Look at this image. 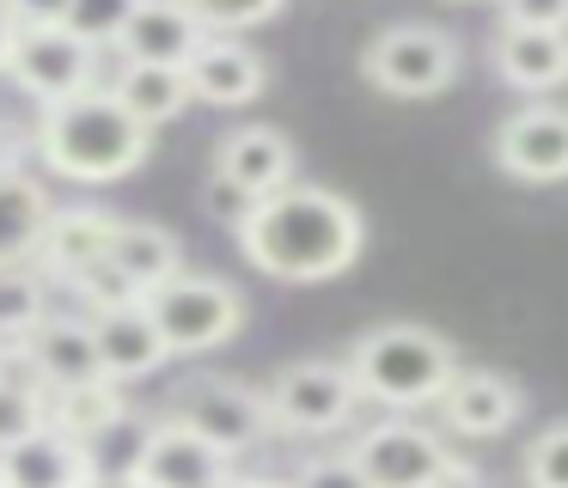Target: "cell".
<instances>
[{
  "mask_svg": "<svg viewBox=\"0 0 568 488\" xmlns=\"http://www.w3.org/2000/svg\"><path fill=\"white\" fill-rule=\"evenodd\" d=\"M239 244H245L251 268H263L270 281L312 287V281H336L355 268L361 244H367V220L348 195L324 190V183H287L257 202Z\"/></svg>",
  "mask_w": 568,
  "mask_h": 488,
  "instance_id": "1",
  "label": "cell"
},
{
  "mask_svg": "<svg viewBox=\"0 0 568 488\" xmlns=\"http://www.w3.org/2000/svg\"><path fill=\"white\" fill-rule=\"evenodd\" d=\"M31 134H38V159L50 165V177H68V183H116L153 146V134L116 104L111 85H92L68 104L38 110Z\"/></svg>",
  "mask_w": 568,
  "mask_h": 488,
  "instance_id": "2",
  "label": "cell"
},
{
  "mask_svg": "<svg viewBox=\"0 0 568 488\" xmlns=\"http://www.w3.org/2000/svg\"><path fill=\"white\" fill-rule=\"evenodd\" d=\"M348 373H355L367 403H379L392 415H416V409H440L446 385L458 378V354L428 324H373L348 348Z\"/></svg>",
  "mask_w": 568,
  "mask_h": 488,
  "instance_id": "3",
  "label": "cell"
},
{
  "mask_svg": "<svg viewBox=\"0 0 568 488\" xmlns=\"http://www.w3.org/2000/svg\"><path fill=\"white\" fill-rule=\"evenodd\" d=\"M355 464L373 476V488H477L483 476L465 458H453L446 427H428L416 415H385L348 439Z\"/></svg>",
  "mask_w": 568,
  "mask_h": 488,
  "instance_id": "4",
  "label": "cell"
},
{
  "mask_svg": "<svg viewBox=\"0 0 568 488\" xmlns=\"http://www.w3.org/2000/svg\"><path fill=\"white\" fill-rule=\"evenodd\" d=\"M148 312L160 324L165 348L172 354H209V348H226V342L245 329V293L221 275H178L165 287L148 293Z\"/></svg>",
  "mask_w": 568,
  "mask_h": 488,
  "instance_id": "5",
  "label": "cell"
},
{
  "mask_svg": "<svg viewBox=\"0 0 568 488\" xmlns=\"http://www.w3.org/2000/svg\"><path fill=\"white\" fill-rule=\"evenodd\" d=\"M263 397H270V415L282 434H300V439H324V434H343L348 421H355V409L367 397H361L355 373H348V360H287L282 373L263 385Z\"/></svg>",
  "mask_w": 568,
  "mask_h": 488,
  "instance_id": "6",
  "label": "cell"
},
{
  "mask_svg": "<svg viewBox=\"0 0 568 488\" xmlns=\"http://www.w3.org/2000/svg\"><path fill=\"white\" fill-rule=\"evenodd\" d=\"M361 73L379 85L385 98H434L458 80V37L440 24H385L367 49H361Z\"/></svg>",
  "mask_w": 568,
  "mask_h": 488,
  "instance_id": "7",
  "label": "cell"
},
{
  "mask_svg": "<svg viewBox=\"0 0 568 488\" xmlns=\"http://www.w3.org/2000/svg\"><path fill=\"white\" fill-rule=\"evenodd\" d=\"M172 415L184 427H196L209 446H221L226 458H245V451H257L263 439L275 434V415H270V397L251 385H239V378H190L184 390H178Z\"/></svg>",
  "mask_w": 568,
  "mask_h": 488,
  "instance_id": "8",
  "label": "cell"
},
{
  "mask_svg": "<svg viewBox=\"0 0 568 488\" xmlns=\"http://www.w3.org/2000/svg\"><path fill=\"white\" fill-rule=\"evenodd\" d=\"M7 80H13L38 110L68 104V98L104 85L99 80V49H92L87 37H74L68 24H43V31L19 37V55H13V73H7Z\"/></svg>",
  "mask_w": 568,
  "mask_h": 488,
  "instance_id": "9",
  "label": "cell"
},
{
  "mask_svg": "<svg viewBox=\"0 0 568 488\" xmlns=\"http://www.w3.org/2000/svg\"><path fill=\"white\" fill-rule=\"evenodd\" d=\"M233 482V458L221 446L184 427L178 415H160L148 427V446H141L135 470L123 488H226Z\"/></svg>",
  "mask_w": 568,
  "mask_h": 488,
  "instance_id": "10",
  "label": "cell"
},
{
  "mask_svg": "<svg viewBox=\"0 0 568 488\" xmlns=\"http://www.w3.org/2000/svg\"><path fill=\"white\" fill-rule=\"evenodd\" d=\"M495 165L519 183H562L568 177V104L531 98L507 110L495 129Z\"/></svg>",
  "mask_w": 568,
  "mask_h": 488,
  "instance_id": "11",
  "label": "cell"
},
{
  "mask_svg": "<svg viewBox=\"0 0 568 488\" xmlns=\"http://www.w3.org/2000/svg\"><path fill=\"white\" fill-rule=\"evenodd\" d=\"M99 451L62 427H38L31 439L0 451V488H99Z\"/></svg>",
  "mask_w": 568,
  "mask_h": 488,
  "instance_id": "12",
  "label": "cell"
},
{
  "mask_svg": "<svg viewBox=\"0 0 568 488\" xmlns=\"http://www.w3.org/2000/svg\"><path fill=\"white\" fill-rule=\"evenodd\" d=\"M116 232H123V220H116L111 207H99V202H68V207H55L50 232H43V251H38V268H43L50 281H62V287H74L87 268L111 263Z\"/></svg>",
  "mask_w": 568,
  "mask_h": 488,
  "instance_id": "13",
  "label": "cell"
},
{
  "mask_svg": "<svg viewBox=\"0 0 568 488\" xmlns=\"http://www.w3.org/2000/svg\"><path fill=\"white\" fill-rule=\"evenodd\" d=\"M526 415V390L489 366H458V378L440 397V427L458 439H495Z\"/></svg>",
  "mask_w": 568,
  "mask_h": 488,
  "instance_id": "14",
  "label": "cell"
},
{
  "mask_svg": "<svg viewBox=\"0 0 568 488\" xmlns=\"http://www.w3.org/2000/svg\"><path fill=\"white\" fill-rule=\"evenodd\" d=\"M13 354L43 378V390L104 378V366H99V336H92V317H87V312H50Z\"/></svg>",
  "mask_w": 568,
  "mask_h": 488,
  "instance_id": "15",
  "label": "cell"
},
{
  "mask_svg": "<svg viewBox=\"0 0 568 488\" xmlns=\"http://www.w3.org/2000/svg\"><path fill=\"white\" fill-rule=\"evenodd\" d=\"M209 43V24L190 12V0H141L129 31L116 37V61H148V68H190Z\"/></svg>",
  "mask_w": 568,
  "mask_h": 488,
  "instance_id": "16",
  "label": "cell"
},
{
  "mask_svg": "<svg viewBox=\"0 0 568 488\" xmlns=\"http://www.w3.org/2000/svg\"><path fill=\"white\" fill-rule=\"evenodd\" d=\"M92 336H99L104 378H116V385H135V378L160 373V366L172 360V348H165V336H160V324H153L148 299H141V305H116V312H99V317H92Z\"/></svg>",
  "mask_w": 568,
  "mask_h": 488,
  "instance_id": "17",
  "label": "cell"
},
{
  "mask_svg": "<svg viewBox=\"0 0 568 488\" xmlns=\"http://www.w3.org/2000/svg\"><path fill=\"white\" fill-rule=\"evenodd\" d=\"M184 73H190L196 104H214V110H245L251 98H263V85H270L263 55L251 43H239V37H209Z\"/></svg>",
  "mask_w": 568,
  "mask_h": 488,
  "instance_id": "18",
  "label": "cell"
},
{
  "mask_svg": "<svg viewBox=\"0 0 568 488\" xmlns=\"http://www.w3.org/2000/svg\"><path fill=\"white\" fill-rule=\"evenodd\" d=\"M214 171L221 177H233L239 190L251 195H275L287 190V183H300V159H294V141H287L282 129H263V122H245V129H233L221 146H214Z\"/></svg>",
  "mask_w": 568,
  "mask_h": 488,
  "instance_id": "19",
  "label": "cell"
},
{
  "mask_svg": "<svg viewBox=\"0 0 568 488\" xmlns=\"http://www.w3.org/2000/svg\"><path fill=\"white\" fill-rule=\"evenodd\" d=\"M50 220H55L50 183L31 177V171L0 177V268H38Z\"/></svg>",
  "mask_w": 568,
  "mask_h": 488,
  "instance_id": "20",
  "label": "cell"
},
{
  "mask_svg": "<svg viewBox=\"0 0 568 488\" xmlns=\"http://www.w3.org/2000/svg\"><path fill=\"white\" fill-rule=\"evenodd\" d=\"M495 73L526 98H544L556 85H568V31L501 24V37H495Z\"/></svg>",
  "mask_w": 568,
  "mask_h": 488,
  "instance_id": "21",
  "label": "cell"
},
{
  "mask_svg": "<svg viewBox=\"0 0 568 488\" xmlns=\"http://www.w3.org/2000/svg\"><path fill=\"white\" fill-rule=\"evenodd\" d=\"M116 92V104L129 110V116L141 122V129H165V122H178L190 104H196V92H190V73L184 68H148V61H116V73L104 80Z\"/></svg>",
  "mask_w": 568,
  "mask_h": 488,
  "instance_id": "22",
  "label": "cell"
},
{
  "mask_svg": "<svg viewBox=\"0 0 568 488\" xmlns=\"http://www.w3.org/2000/svg\"><path fill=\"white\" fill-rule=\"evenodd\" d=\"M111 263L123 268L141 293H153V287L184 275V238H178L172 226H160V220H123Z\"/></svg>",
  "mask_w": 568,
  "mask_h": 488,
  "instance_id": "23",
  "label": "cell"
},
{
  "mask_svg": "<svg viewBox=\"0 0 568 488\" xmlns=\"http://www.w3.org/2000/svg\"><path fill=\"white\" fill-rule=\"evenodd\" d=\"M116 421H129V397H123L116 378H87V385L50 390V427L87 439V446H99Z\"/></svg>",
  "mask_w": 568,
  "mask_h": 488,
  "instance_id": "24",
  "label": "cell"
},
{
  "mask_svg": "<svg viewBox=\"0 0 568 488\" xmlns=\"http://www.w3.org/2000/svg\"><path fill=\"white\" fill-rule=\"evenodd\" d=\"M50 317V275L43 268H0V348H19Z\"/></svg>",
  "mask_w": 568,
  "mask_h": 488,
  "instance_id": "25",
  "label": "cell"
},
{
  "mask_svg": "<svg viewBox=\"0 0 568 488\" xmlns=\"http://www.w3.org/2000/svg\"><path fill=\"white\" fill-rule=\"evenodd\" d=\"M519 482L526 488H568V421H550L519 451Z\"/></svg>",
  "mask_w": 568,
  "mask_h": 488,
  "instance_id": "26",
  "label": "cell"
},
{
  "mask_svg": "<svg viewBox=\"0 0 568 488\" xmlns=\"http://www.w3.org/2000/svg\"><path fill=\"white\" fill-rule=\"evenodd\" d=\"M68 293H74V305H80L87 317H99V312H116V305H141V299H148V293H141V287H135V281H129L116 263H99V268H87V275H80Z\"/></svg>",
  "mask_w": 568,
  "mask_h": 488,
  "instance_id": "27",
  "label": "cell"
},
{
  "mask_svg": "<svg viewBox=\"0 0 568 488\" xmlns=\"http://www.w3.org/2000/svg\"><path fill=\"white\" fill-rule=\"evenodd\" d=\"M135 7L141 0H74V7H68V31L87 37L92 49H104V43H116V37L129 31Z\"/></svg>",
  "mask_w": 568,
  "mask_h": 488,
  "instance_id": "28",
  "label": "cell"
},
{
  "mask_svg": "<svg viewBox=\"0 0 568 488\" xmlns=\"http://www.w3.org/2000/svg\"><path fill=\"white\" fill-rule=\"evenodd\" d=\"M282 7L287 0H190V12L209 24V37H239V31H251V24L275 19Z\"/></svg>",
  "mask_w": 568,
  "mask_h": 488,
  "instance_id": "29",
  "label": "cell"
},
{
  "mask_svg": "<svg viewBox=\"0 0 568 488\" xmlns=\"http://www.w3.org/2000/svg\"><path fill=\"white\" fill-rule=\"evenodd\" d=\"M294 488H373V476L355 464V451H312V458H300V470L287 476Z\"/></svg>",
  "mask_w": 568,
  "mask_h": 488,
  "instance_id": "30",
  "label": "cell"
},
{
  "mask_svg": "<svg viewBox=\"0 0 568 488\" xmlns=\"http://www.w3.org/2000/svg\"><path fill=\"white\" fill-rule=\"evenodd\" d=\"M257 202H263V195L239 190L233 177H221V171H214V183H209V214L221 220V226L245 232V226H251V214H257Z\"/></svg>",
  "mask_w": 568,
  "mask_h": 488,
  "instance_id": "31",
  "label": "cell"
},
{
  "mask_svg": "<svg viewBox=\"0 0 568 488\" xmlns=\"http://www.w3.org/2000/svg\"><path fill=\"white\" fill-rule=\"evenodd\" d=\"M501 24H526V31H568V0H495Z\"/></svg>",
  "mask_w": 568,
  "mask_h": 488,
  "instance_id": "32",
  "label": "cell"
},
{
  "mask_svg": "<svg viewBox=\"0 0 568 488\" xmlns=\"http://www.w3.org/2000/svg\"><path fill=\"white\" fill-rule=\"evenodd\" d=\"M7 7V19L19 24V31H43V24H68V7L74 0H0Z\"/></svg>",
  "mask_w": 568,
  "mask_h": 488,
  "instance_id": "33",
  "label": "cell"
},
{
  "mask_svg": "<svg viewBox=\"0 0 568 488\" xmlns=\"http://www.w3.org/2000/svg\"><path fill=\"white\" fill-rule=\"evenodd\" d=\"M38 153V134H26L19 122L0 116V177H13V171H26V159Z\"/></svg>",
  "mask_w": 568,
  "mask_h": 488,
  "instance_id": "34",
  "label": "cell"
},
{
  "mask_svg": "<svg viewBox=\"0 0 568 488\" xmlns=\"http://www.w3.org/2000/svg\"><path fill=\"white\" fill-rule=\"evenodd\" d=\"M19 37H26V31H19V24L7 19V7H0V73H13V55H19Z\"/></svg>",
  "mask_w": 568,
  "mask_h": 488,
  "instance_id": "35",
  "label": "cell"
},
{
  "mask_svg": "<svg viewBox=\"0 0 568 488\" xmlns=\"http://www.w3.org/2000/svg\"><path fill=\"white\" fill-rule=\"evenodd\" d=\"M226 488H294V482H282V476H239L233 470V482H226Z\"/></svg>",
  "mask_w": 568,
  "mask_h": 488,
  "instance_id": "36",
  "label": "cell"
},
{
  "mask_svg": "<svg viewBox=\"0 0 568 488\" xmlns=\"http://www.w3.org/2000/svg\"><path fill=\"white\" fill-rule=\"evenodd\" d=\"M0 366H7V348H0Z\"/></svg>",
  "mask_w": 568,
  "mask_h": 488,
  "instance_id": "37",
  "label": "cell"
}]
</instances>
